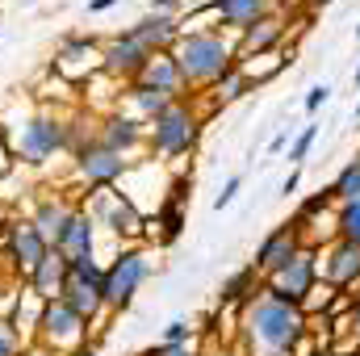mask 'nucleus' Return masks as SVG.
<instances>
[{
  "label": "nucleus",
  "mask_w": 360,
  "mask_h": 356,
  "mask_svg": "<svg viewBox=\"0 0 360 356\" xmlns=\"http://www.w3.org/2000/svg\"><path fill=\"white\" fill-rule=\"evenodd\" d=\"M306 336H310V319L302 314V306L272 298L264 285L243 306V344L252 352H293L297 356Z\"/></svg>",
  "instance_id": "nucleus-1"
},
{
  "label": "nucleus",
  "mask_w": 360,
  "mask_h": 356,
  "mask_svg": "<svg viewBox=\"0 0 360 356\" xmlns=\"http://www.w3.org/2000/svg\"><path fill=\"white\" fill-rule=\"evenodd\" d=\"M168 55H172V63H176L184 89H205V92H210L214 80H222V76L239 63V46H235V38L222 34V30H184L180 42Z\"/></svg>",
  "instance_id": "nucleus-2"
},
{
  "label": "nucleus",
  "mask_w": 360,
  "mask_h": 356,
  "mask_svg": "<svg viewBox=\"0 0 360 356\" xmlns=\"http://www.w3.org/2000/svg\"><path fill=\"white\" fill-rule=\"evenodd\" d=\"M8 151H13V164L38 172L46 168L51 160L68 155V117L55 113V109H38L30 113L13 134H8Z\"/></svg>",
  "instance_id": "nucleus-3"
},
{
  "label": "nucleus",
  "mask_w": 360,
  "mask_h": 356,
  "mask_svg": "<svg viewBox=\"0 0 360 356\" xmlns=\"http://www.w3.org/2000/svg\"><path fill=\"white\" fill-rule=\"evenodd\" d=\"M201 139V113L188 101H172L164 113H155L147 122V151L160 160H184L193 155Z\"/></svg>",
  "instance_id": "nucleus-4"
},
{
  "label": "nucleus",
  "mask_w": 360,
  "mask_h": 356,
  "mask_svg": "<svg viewBox=\"0 0 360 356\" xmlns=\"http://www.w3.org/2000/svg\"><path fill=\"white\" fill-rule=\"evenodd\" d=\"M80 205L89 210V218L96 222V231L105 227L109 235L122 239V248H126V243H139V239L147 235V214H143V210L134 205V197L122 193V189H96V193H84Z\"/></svg>",
  "instance_id": "nucleus-5"
},
{
  "label": "nucleus",
  "mask_w": 360,
  "mask_h": 356,
  "mask_svg": "<svg viewBox=\"0 0 360 356\" xmlns=\"http://www.w3.org/2000/svg\"><path fill=\"white\" fill-rule=\"evenodd\" d=\"M147 276H151V252L143 243L117 248V256L105 265V310H113V314L130 310Z\"/></svg>",
  "instance_id": "nucleus-6"
},
{
  "label": "nucleus",
  "mask_w": 360,
  "mask_h": 356,
  "mask_svg": "<svg viewBox=\"0 0 360 356\" xmlns=\"http://www.w3.org/2000/svg\"><path fill=\"white\" fill-rule=\"evenodd\" d=\"M34 344L46 356H68L76 348L92 344V327L68 306V302H42V314H38V331H34Z\"/></svg>",
  "instance_id": "nucleus-7"
},
{
  "label": "nucleus",
  "mask_w": 360,
  "mask_h": 356,
  "mask_svg": "<svg viewBox=\"0 0 360 356\" xmlns=\"http://www.w3.org/2000/svg\"><path fill=\"white\" fill-rule=\"evenodd\" d=\"M59 302H68L89 327H96L105 314V265H96V256L68 265V281H63Z\"/></svg>",
  "instance_id": "nucleus-8"
},
{
  "label": "nucleus",
  "mask_w": 360,
  "mask_h": 356,
  "mask_svg": "<svg viewBox=\"0 0 360 356\" xmlns=\"http://www.w3.org/2000/svg\"><path fill=\"white\" fill-rule=\"evenodd\" d=\"M314 285H319V252L314 248H297L285 265L269 272L264 276V289H269L272 298H281V302H293V306H302V302H310V293H314Z\"/></svg>",
  "instance_id": "nucleus-9"
},
{
  "label": "nucleus",
  "mask_w": 360,
  "mask_h": 356,
  "mask_svg": "<svg viewBox=\"0 0 360 356\" xmlns=\"http://www.w3.org/2000/svg\"><path fill=\"white\" fill-rule=\"evenodd\" d=\"M0 243H4V260H8V272L17 276V281H25L38 260L51 252V243L38 235V227L30 222V214H8L4 218V235H0Z\"/></svg>",
  "instance_id": "nucleus-10"
},
{
  "label": "nucleus",
  "mask_w": 360,
  "mask_h": 356,
  "mask_svg": "<svg viewBox=\"0 0 360 356\" xmlns=\"http://www.w3.org/2000/svg\"><path fill=\"white\" fill-rule=\"evenodd\" d=\"M72 172H76V184L84 193H96V189H117V180L130 172V160H122L117 151H109L101 139H92L84 151L72 155Z\"/></svg>",
  "instance_id": "nucleus-11"
},
{
  "label": "nucleus",
  "mask_w": 360,
  "mask_h": 356,
  "mask_svg": "<svg viewBox=\"0 0 360 356\" xmlns=\"http://www.w3.org/2000/svg\"><path fill=\"white\" fill-rule=\"evenodd\" d=\"M151 59H155V51H151V46H143L130 30L109 34V38L101 42V76H109V80H117V84L139 80V76H143V68H147Z\"/></svg>",
  "instance_id": "nucleus-12"
},
{
  "label": "nucleus",
  "mask_w": 360,
  "mask_h": 356,
  "mask_svg": "<svg viewBox=\"0 0 360 356\" xmlns=\"http://www.w3.org/2000/svg\"><path fill=\"white\" fill-rule=\"evenodd\" d=\"M55 72L72 84H84L101 76V42L92 34H68L55 51Z\"/></svg>",
  "instance_id": "nucleus-13"
},
{
  "label": "nucleus",
  "mask_w": 360,
  "mask_h": 356,
  "mask_svg": "<svg viewBox=\"0 0 360 356\" xmlns=\"http://www.w3.org/2000/svg\"><path fill=\"white\" fill-rule=\"evenodd\" d=\"M96 139H101L109 151H117L122 160H130V155L147 151V122L130 117L126 109H109V113L96 122Z\"/></svg>",
  "instance_id": "nucleus-14"
},
{
  "label": "nucleus",
  "mask_w": 360,
  "mask_h": 356,
  "mask_svg": "<svg viewBox=\"0 0 360 356\" xmlns=\"http://www.w3.org/2000/svg\"><path fill=\"white\" fill-rule=\"evenodd\" d=\"M76 205H80V201H72L68 193L42 189V193H34V205H30V222H34V227H38V235H42V239L55 248V243H59V235L68 231V222H72Z\"/></svg>",
  "instance_id": "nucleus-15"
},
{
  "label": "nucleus",
  "mask_w": 360,
  "mask_h": 356,
  "mask_svg": "<svg viewBox=\"0 0 360 356\" xmlns=\"http://www.w3.org/2000/svg\"><path fill=\"white\" fill-rule=\"evenodd\" d=\"M302 248V231L293 227V222H281V227H272L269 235L260 239V248H256V260H252V268L260 272V276H269V272H276V268L285 265L293 252Z\"/></svg>",
  "instance_id": "nucleus-16"
},
{
  "label": "nucleus",
  "mask_w": 360,
  "mask_h": 356,
  "mask_svg": "<svg viewBox=\"0 0 360 356\" xmlns=\"http://www.w3.org/2000/svg\"><path fill=\"white\" fill-rule=\"evenodd\" d=\"M143 46H151L155 55H168L172 46L180 42V34H184V25H180V17L172 13H143L134 25H126Z\"/></svg>",
  "instance_id": "nucleus-17"
},
{
  "label": "nucleus",
  "mask_w": 360,
  "mask_h": 356,
  "mask_svg": "<svg viewBox=\"0 0 360 356\" xmlns=\"http://www.w3.org/2000/svg\"><path fill=\"white\" fill-rule=\"evenodd\" d=\"M276 0H210V13L218 17L214 30L222 34H243L248 25H256L260 17H269Z\"/></svg>",
  "instance_id": "nucleus-18"
},
{
  "label": "nucleus",
  "mask_w": 360,
  "mask_h": 356,
  "mask_svg": "<svg viewBox=\"0 0 360 356\" xmlns=\"http://www.w3.org/2000/svg\"><path fill=\"white\" fill-rule=\"evenodd\" d=\"M281 38H285V17L281 13H269V17H260L256 25H248L243 34H239V63H248V59H260V55H272L276 46H281Z\"/></svg>",
  "instance_id": "nucleus-19"
},
{
  "label": "nucleus",
  "mask_w": 360,
  "mask_h": 356,
  "mask_svg": "<svg viewBox=\"0 0 360 356\" xmlns=\"http://www.w3.org/2000/svg\"><path fill=\"white\" fill-rule=\"evenodd\" d=\"M55 252H63V260H68V265H76V260H92V256H96V222L89 218V210H84V205H76V214H72L68 231L59 235Z\"/></svg>",
  "instance_id": "nucleus-20"
},
{
  "label": "nucleus",
  "mask_w": 360,
  "mask_h": 356,
  "mask_svg": "<svg viewBox=\"0 0 360 356\" xmlns=\"http://www.w3.org/2000/svg\"><path fill=\"white\" fill-rule=\"evenodd\" d=\"M356 281H360V248L340 239V243L327 252V260H323V285H331L335 293H344V289H352Z\"/></svg>",
  "instance_id": "nucleus-21"
},
{
  "label": "nucleus",
  "mask_w": 360,
  "mask_h": 356,
  "mask_svg": "<svg viewBox=\"0 0 360 356\" xmlns=\"http://www.w3.org/2000/svg\"><path fill=\"white\" fill-rule=\"evenodd\" d=\"M63 281H68V260H63V252H46L42 260H38V268L25 276V289L38 298V302H55L59 293H63Z\"/></svg>",
  "instance_id": "nucleus-22"
},
{
  "label": "nucleus",
  "mask_w": 360,
  "mask_h": 356,
  "mask_svg": "<svg viewBox=\"0 0 360 356\" xmlns=\"http://www.w3.org/2000/svg\"><path fill=\"white\" fill-rule=\"evenodd\" d=\"M139 84L164 92L168 101H184V96H188V89H184V80H180V72H176V63H172V55H155V59L143 68Z\"/></svg>",
  "instance_id": "nucleus-23"
},
{
  "label": "nucleus",
  "mask_w": 360,
  "mask_h": 356,
  "mask_svg": "<svg viewBox=\"0 0 360 356\" xmlns=\"http://www.w3.org/2000/svg\"><path fill=\"white\" fill-rule=\"evenodd\" d=\"M172 101L164 96V92H155V89H147V84H139V80H130L126 89H122V105L117 109H126L130 117H139V122H151L155 113H164Z\"/></svg>",
  "instance_id": "nucleus-24"
},
{
  "label": "nucleus",
  "mask_w": 360,
  "mask_h": 356,
  "mask_svg": "<svg viewBox=\"0 0 360 356\" xmlns=\"http://www.w3.org/2000/svg\"><path fill=\"white\" fill-rule=\"evenodd\" d=\"M256 293H260V272L248 265V268H239L235 276H226V285H222L218 302H222V306H248Z\"/></svg>",
  "instance_id": "nucleus-25"
},
{
  "label": "nucleus",
  "mask_w": 360,
  "mask_h": 356,
  "mask_svg": "<svg viewBox=\"0 0 360 356\" xmlns=\"http://www.w3.org/2000/svg\"><path fill=\"white\" fill-rule=\"evenodd\" d=\"M147 227H160V243H176L180 231H184V205H172V201H160L155 205V218H147Z\"/></svg>",
  "instance_id": "nucleus-26"
},
{
  "label": "nucleus",
  "mask_w": 360,
  "mask_h": 356,
  "mask_svg": "<svg viewBox=\"0 0 360 356\" xmlns=\"http://www.w3.org/2000/svg\"><path fill=\"white\" fill-rule=\"evenodd\" d=\"M243 92H252V84H248V76H243V68L235 63L222 80H214L210 84V96H214V105H235Z\"/></svg>",
  "instance_id": "nucleus-27"
},
{
  "label": "nucleus",
  "mask_w": 360,
  "mask_h": 356,
  "mask_svg": "<svg viewBox=\"0 0 360 356\" xmlns=\"http://www.w3.org/2000/svg\"><path fill=\"white\" fill-rule=\"evenodd\" d=\"M331 197H335L340 205H344V201H356V197H360V155L344 164V172H340V177H335V184H331Z\"/></svg>",
  "instance_id": "nucleus-28"
},
{
  "label": "nucleus",
  "mask_w": 360,
  "mask_h": 356,
  "mask_svg": "<svg viewBox=\"0 0 360 356\" xmlns=\"http://www.w3.org/2000/svg\"><path fill=\"white\" fill-rule=\"evenodd\" d=\"M335 231H340V239H344V243H356V248H360V197H356V201H344V205H340Z\"/></svg>",
  "instance_id": "nucleus-29"
},
{
  "label": "nucleus",
  "mask_w": 360,
  "mask_h": 356,
  "mask_svg": "<svg viewBox=\"0 0 360 356\" xmlns=\"http://www.w3.org/2000/svg\"><path fill=\"white\" fill-rule=\"evenodd\" d=\"M314 139H319V126H302V134H297V139L289 143V164H302V160L310 155Z\"/></svg>",
  "instance_id": "nucleus-30"
},
{
  "label": "nucleus",
  "mask_w": 360,
  "mask_h": 356,
  "mask_svg": "<svg viewBox=\"0 0 360 356\" xmlns=\"http://www.w3.org/2000/svg\"><path fill=\"white\" fill-rule=\"evenodd\" d=\"M193 340H197L193 323H188V319H172V323L164 327V340H160V344H193Z\"/></svg>",
  "instance_id": "nucleus-31"
},
{
  "label": "nucleus",
  "mask_w": 360,
  "mask_h": 356,
  "mask_svg": "<svg viewBox=\"0 0 360 356\" xmlns=\"http://www.w3.org/2000/svg\"><path fill=\"white\" fill-rule=\"evenodd\" d=\"M25 348H30V344L0 319V356H25Z\"/></svg>",
  "instance_id": "nucleus-32"
},
{
  "label": "nucleus",
  "mask_w": 360,
  "mask_h": 356,
  "mask_svg": "<svg viewBox=\"0 0 360 356\" xmlns=\"http://www.w3.org/2000/svg\"><path fill=\"white\" fill-rule=\"evenodd\" d=\"M327 101H331V89L327 84H314V89H306V101L302 105H306V113H319Z\"/></svg>",
  "instance_id": "nucleus-33"
},
{
  "label": "nucleus",
  "mask_w": 360,
  "mask_h": 356,
  "mask_svg": "<svg viewBox=\"0 0 360 356\" xmlns=\"http://www.w3.org/2000/svg\"><path fill=\"white\" fill-rule=\"evenodd\" d=\"M239 189H243V177H231L226 184H222V193L214 197V210H226V205H231V201L239 197Z\"/></svg>",
  "instance_id": "nucleus-34"
},
{
  "label": "nucleus",
  "mask_w": 360,
  "mask_h": 356,
  "mask_svg": "<svg viewBox=\"0 0 360 356\" xmlns=\"http://www.w3.org/2000/svg\"><path fill=\"white\" fill-rule=\"evenodd\" d=\"M143 356H201L193 344H155V348H147Z\"/></svg>",
  "instance_id": "nucleus-35"
},
{
  "label": "nucleus",
  "mask_w": 360,
  "mask_h": 356,
  "mask_svg": "<svg viewBox=\"0 0 360 356\" xmlns=\"http://www.w3.org/2000/svg\"><path fill=\"white\" fill-rule=\"evenodd\" d=\"M188 4H193V0H151L147 13H172V17H176L180 8H188Z\"/></svg>",
  "instance_id": "nucleus-36"
},
{
  "label": "nucleus",
  "mask_w": 360,
  "mask_h": 356,
  "mask_svg": "<svg viewBox=\"0 0 360 356\" xmlns=\"http://www.w3.org/2000/svg\"><path fill=\"white\" fill-rule=\"evenodd\" d=\"M285 147H289V130H276V134L269 139V155H281Z\"/></svg>",
  "instance_id": "nucleus-37"
},
{
  "label": "nucleus",
  "mask_w": 360,
  "mask_h": 356,
  "mask_svg": "<svg viewBox=\"0 0 360 356\" xmlns=\"http://www.w3.org/2000/svg\"><path fill=\"white\" fill-rule=\"evenodd\" d=\"M297 184H302V172H289L285 184H281V193H285V197H293V193H297Z\"/></svg>",
  "instance_id": "nucleus-38"
},
{
  "label": "nucleus",
  "mask_w": 360,
  "mask_h": 356,
  "mask_svg": "<svg viewBox=\"0 0 360 356\" xmlns=\"http://www.w3.org/2000/svg\"><path fill=\"white\" fill-rule=\"evenodd\" d=\"M113 4H122V0H89V13H109Z\"/></svg>",
  "instance_id": "nucleus-39"
},
{
  "label": "nucleus",
  "mask_w": 360,
  "mask_h": 356,
  "mask_svg": "<svg viewBox=\"0 0 360 356\" xmlns=\"http://www.w3.org/2000/svg\"><path fill=\"white\" fill-rule=\"evenodd\" d=\"M306 4V13H319V8H327V4H335V0H302Z\"/></svg>",
  "instance_id": "nucleus-40"
},
{
  "label": "nucleus",
  "mask_w": 360,
  "mask_h": 356,
  "mask_svg": "<svg viewBox=\"0 0 360 356\" xmlns=\"http://www.w3.org/2000/svg\"><path fill=\"white\" fill-rule=\"evenodd\" d=\"M68 356H96V344H84V348H76V352H68Z\"/></svg>",
  "instance_id": "nucleus-41"
},
{
  "label": "nucleus",
  "mask_w": 360,
  "mask_h": 356,
  "mask_svg": "<svg viewBox=\"0 0 360 356\" xmlns=\"http://www.w3.org/2000/svg\"><path fill=\"white\" fill-rule=\"evenodd\" d=\"M352 323H356V331H360V298L352 302Z\"/></svg>",
  "instance_id": "nucleus-42"
},
{
  "label": "nucleus",
  "mask_w": 360,
  "mask_h": 356,
  "mask_svg": "<svg viewBox=\"0 0 360 356\" xmlns=\"http://www.w3.org/2000/svg\"><path fill=\"white\" fill-rule=\"evenodd\" d=\"M4 218H8V210H4V205H0V235H4Z\"/></svg>",
  "instance_id": "nucleus-43"
},
{
  "label": "nucleus",
  "mask_w": 360,
  "mask_h": 356,
  "mask_svg": "<svg viewBox=\"0 0 360 356\" xmlns=\"http://www.w3.org/2000/svg\"><path fill=\"white\" fill-rule=\"evenodd\" d=\"M252 356H293V352H252Z\"/></svg>",
  "instance_id": "nucleus-44"
},
{
  "label": "nucleus",
  "mask_w": 360,
  "mask_h": 356,
  "mask_svg": "<svg viewBox=\"0 0 360 356\" xmlns=\"http://www.w3.org/2000/svg\"><path fill=\"white\" fill-rule=\"evenodd\" d=\"M352 84H356V89H360V63H356V76H352Z\"/></svg>",
  "instance_id": "nucleus-45"
},
{
  "label": "nucleus",
  "mask_w": 360,
  "mask_h": 356,
  "mask_svg": "<svg viewBox=\"0 0 360 356\" xmlns=\"http://www.w3.org/2000/svg\"><path fill=\"white\" fill-rule=\"evenodd\" d=\"M356 122H360V101H356Z\"/></svg>",
  "instance_id": "nucleus-46"
},
{
  "label": "nucleus",
  "mask_w": 360,
  "mask_h": 356,
  "mask_svg": "<svg viewBox=\"0 0 360 356\" xmlns=\"http://www.w3.org/2000/svg\"><path fill=\"white\" fill-rule=\"evenodd\" d=\"M25 356H34V348H25Z\"/></svg>",
  "instance_id": "nucleus-47"
},
{
  "label": "nucleus",
  "mask_w": 360,
  "mask_h": 356,
  "mask_svg": "<svg viewBox=\"0 0 360 356\" xmlns=\"http://www.w3.org/2000/svg\"><path fill=\"white\" fill-rule=\"evenodd\" d=\"M356 38H360V25H356Z\"/></svg>",
  "instance_id": "nucleus-48"
},
{
  "label": "nucleus",
  "mask_w": 360,
  "mask_h": 356,
  "mask_svg": "<svg viewBox=\"0 0 360 356\" xmlns=\"http://www.w3.org/2000/svg\"><path fill=\"white\" fill-rule=\"evenodd\" d=\"M319 356H331V352H319Z\"/></svg>",
  "instance_id": "nucleus-49"
}]
</instances>
